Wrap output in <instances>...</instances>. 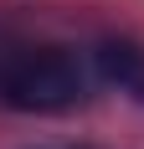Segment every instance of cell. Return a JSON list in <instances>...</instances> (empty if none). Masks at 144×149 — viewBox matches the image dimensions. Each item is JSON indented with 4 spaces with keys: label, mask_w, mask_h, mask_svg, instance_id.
<instances>
[{
    "label": "cell",
    "mask_w": 144,
    "mask_h": 149,
    "mask_svg": "<svg viewBox=\"0 0 144 149\" xmlns=\"http://www.w3.org/2000/svg\"><path fill=\"white\" fill-rule=\"evenodd\" d=\"M87 98V67L72 46H21L0 62V103L15 113H62Z\"/></svg>",
    "instance_id": "6da1fadb"
},
{
    "label": "cell",
    "mask_w": 144,
    "mask_h": 149,
    "mask_svg": "<svg viewBox=\"0 0 144 149\" xmlns=\"http://www.w3.org/2000/svg\"><path fill=\"white\" fill-rule=\"evenodd\" d=\"M93 72H98L108 88L144 98V46L124 41V36H103V41L93 46Z\"/></svg>",
    "instance_id": "7a4b0ae2"
}]
</instances>
